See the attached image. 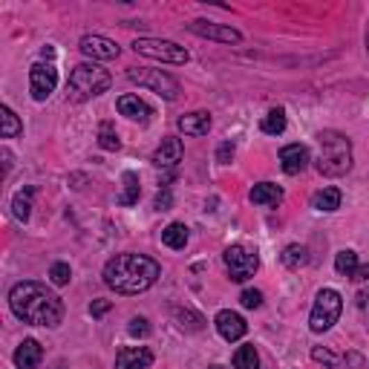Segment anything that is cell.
<instances>
[{
  "label": "cell",
  "instance_id": "8d00e7d4",
  "mask_svg": "<svg viewBox=\"0 0 369 369\" xmlns=\"http://www.w3.org/2000/svg\"><path fill=\"white\" fill-rule=\"evenodd\" d=\"M104 312H110V300H95V303L90 306V315H92V318H101Z\"/></svg>",
  "mask_w": 369,
  "mask_h": 369
},
{
  "label": "cell",
  "instance_id": "4fadbf2b",
  "mask_svg": "<svg viewBox=\"0 0 369 369\" xmlns=\"http://www.w3.org/2000/svg\"><path fill=\"white\" fill-rule=\"evenodd\" d=\"M309 162H312V156H309L306 145H286L280 150V167H283V173H288V177L303 173L309 167Z\"/></svg>",
  "mask_w": 369,
  "mask_h": 369
},
{
  "label": "cell",
  "instance_id": "4dcf8cb0",
  "mask_svg": "<svg viewBox=\"0 0 369 369\" xmlns=\"http://www.w3.org/2000/svg\"><path fill=\"white\" fill-rule=\"evenodd\" d=\"M312 361H318V363H323L329 369H338L341 366V358L335 352H329V349H323V346H315L312 349Z\"/></svg>",
  "mask_w": 369,
  "mask_h": 369
},
{
  "label": "cell",
  "instance_id": "8992f818",
  "mask_svg": "<svg viewBox=\"0 0 369 369\" xmlns=\"http://www.w3.org/2000/svg\"><path fill=\"white\" fill-rule=\"evenodd\" d=\"M133 52L153 58V61H162V64H188V58H190L185 47L173 41H162V38H136Z\"/></svg>",
  "mask_w": 369,
  "mask_h": 369
},
{
  "label": "cell",
  "instance_id": "7a4b0ae2",
  "mask_svg": "<svg viewBox=\"0 0 369 369\" xmlns=\"http://www.w3.org/2000/svg\"><path fill=\"white\" fill-rule=\"evenodd\" d=\"M162 268L145 254H115L104 265V283L115 295H142L159 280Z\"/></svg>",
  "mask_w": 369,
  "mask_h": 369
},
{
  "label": "cell",
  "instance_id": "277c9868",
  "mask_svg": "<svg viewBox=\"0 0 369 369\" xmlns=\"http://www.w3.org/2000/svg\"><path fill=\"white\" fill-rule=\"evenodd\" d=\"M113 84L110 72L101 69L99 64H79L69 72V81H67V92L72 101H90L95 95L107 92Z\"/></svg>",
  "mask_w": 369,
  "mask_h": 369
},
{
  "label": "cell",
  "instance_id": "5bb4252c",
  "mask_svg": "<svg viewBox=\"0 0 369 369\" xmlns=\"http://www.w3.org/2000/svg\"><path fill=\"white\" fill-rule=\"evenodd\" d=\"M153 363V352L147 346H124L115 355V369H147Z\"/></svg>",
  "mask_w": 369,
  "mask_h": 369
},
{
  "label": "cell",
  "instance_id": "5b68a950",
  "mask_svg": "<svg viewBox=\"0 0 369 369\" xmlns=\"http://www.w3.org/2000/svg\"><path fill=\"white\" fill-rule=\"evenodd\" d=\"M341 312H343V297L335 288H320L315 297V306H312V318H309V329L318 335L329 332V329L338 323Z\"/></svg>",
  "mask_w": 369,
  "mask_h": 369
},
{
  "label": "cell",
  "instance_id": "f546056e",
  "mask_svg": "<svg viewBox=\"0 0 369 369\" xmlns=\"http://www.w3.org/2000/svg\"><path fill=\"white\" fill-rule=\"evenodd\" d=\"M99 145L104 150H119L122 147V139H119V133H115L113 122H101V127H99Z\"/></svg>",
  "mask_w": 369,
  "mask_h": 369
},
{
  "label": "cell",
  "instance_id": "2e32d148",
  "mask_svg": "<svg viewBox=\"0 0 369 369\" xmlns=\"http://www.w3.org/2000/svg\"><path fill=\"white\" fill-rule=\"evenodd\" d=\"M283 197H286L283 188L274 185V182H260V185L251 188V193H248V199L254 202V205H263V208H277L283 202Z\"/></svg>",
  "mask_w": 369,
  "mask_h": 369
},
{
  "label": "cell",
  "instance_id": "7c38bea8",
  "mask_svg": "<svg viewBox=\"0 0 369 369\" xmlns=\"http://www.w3.org/2000/svg\"><path fill=\"white\" fill-rule=\"evenodd\" d=\"M213 326H217L220 338H222V341H228V343L240 341V338L248 332V323L243 320V315L231 312V309H222V312H220L217 318H213Z\"/></svg>",
  "mask_w": 369,
  "mask_h": 369
},
{
  "label": "cell",
  "instance_id": "4316f807",
  "mask_svg": "<svg viewBox=\"0 0 369 369\" xmlns=\"http://www.w3.org/2000/svg\"><path fill=\"white\" fill-rule=\"evenodd\" d=\"M260 130L265 136H280L286 130V110H271L268 115H263V122H260Z\"/></svg>",
  "mask_w": 369,
  "mask_h": 369
},
{
  "label": "cell",
  "instance_id": "52a82bcc",
  "mask_svg": "<svg viewBox=\"0 0 369 369\" xmlns=\"http://www.w3.org/2000/svg\"><path fill=\"white\" fill-rule=\"evenodd\" d=\"M127 79L133 84H139V87L153 90L156 95H162L165 101H177L179 99V81L173 79V75L162 72V69H142V67H136V69H127Z\"/></svg>",
  "mask_w": 369,
  "mask_h": 369
},
{
  "label": "cell",
  "instance_id": "9a60e30c",
  "mask_svg": "<svg viewBox=\"0 0 369 369\" xmlns=\"http://www.w3.org/2000/svg\"><path fill=\"white\" fill-rule=\"evenodd\" d=\"M182 139H177V136H167V139H162V145L156 147V153H153V165L159 167H173L182 162Z\"/></svg>",
  "mask_w": 369,
  "mask_h": 369
},
{
  "label": "cell",
  "instance_id": "1f68e13d",
  "mask_svg": "<svg viewBox=\"0 0 369 369\" xmlns=\"http://www.w3.org/2000/svg\"><path fill=\"white\" fill-rule=\"evenodd\" d=\"M69 277H72V268H69L67 263H55V265L49 268V280H52L55 286H67Z\"/></svg>",
  "mask_w": 369,
  "mask_h": 369
},
{
  "label": "cell",
  "instance_id": "d6986e66",
  "mask_svg": "<svg viewBox=\"0 0 369 369\" xmlns=\"http://www.w3.org/2000/svg\"><path fill=\"white\" fill-rule=\"evenodd\" d=\"M177 127H179L185 136H205V133L211 130V113H205V110L185 113L182 119L177 122Z\"/></svg>",
  "mask_w": 369,
  "mask_h": 369
},
{
  "label": "cell",
  "instance_id": "ba28073f",
  "mask_svg": "<svg viewBox=\"0 0 369 369\" xmlns=\"http://www.w3.org/2000/svg\"><path fill=\"white\" fill-rule=\"evenodd\" d=\"M225 268L234 283H245L260 268V257H257V251H251L245 245H231L225 248Z\"/></svg>",
  "mask_w": 369,
  "mask_h": 369
},
{
  "label": "cell",
  "instance_id": "f35d334b",
  "mask_svg": "<svg viewBox=\"0 0 369 369\" xmlns=\"http://www.w3.org/2000/svg\"><path fill=\"white\" fill-rule=\"evenodd\" d=\"M0 156H3V170L9 173V170H12V153H9V147L0 150Z\"/></svg>",
  "mask_w": 369,
  "mask_h": 369
},
{
  "label": "cell",
  "instance_id": "e575fe53",
  "mask_svg": "<svg viewBox=\"0 0 369 369\" xmlns=\"http://www.w3.org/2000/svg\"><path fill=\"white\" fill-rule=\"evenodd\" d=\"M231 159H234V145H231V142H222L220 150H217V162H220V165H228Z\"/></svg>",
  "mask_w": 369,
  "mask_h": 369
},
{
  "label": "cell",
  "instance_id": "6da1fadb",
  "mask_svg": "<svg viewBox=\"0 0 369 369\" xmlns=\"http://www.w3.org/2000/svg\"><path fill=\"white\" fill-rule=\"evenodd\" d=\"M9 306L15 318H21L29 326H58L64 320V303L61 297L49 291L44 283H35V280H24L12 286L9 291Z\"/></svg>",
  "mask_w": 369,
  "mask_h": 369
},
{
  "label": "cell",
  "instance_id": "ac0fdd59",
  "mask_svg": "<svg viewBox=\"0 0 369 369\" xmlns=\"http://www.w3.org/2000/svg\"><path fill=\"white\" fill-rule=\"evenodd\" d=\"M41 358H44V346L38 341H32V338H26L21 346L15 349V363L21 369H38Z\"/></svg>",
  "mask_w": 369,
  "mask_h": 369
},
{
  "label": "cell",
  "instance_id": "3957f363",
  "mask_svg": "<svg viewBox=\"0 0 369 369\" xmlns=\"http://www.w3.org/2000/svg\"><path fill=\"white\" fill-rule=\"evenodd\" d=\"M318 145H320L318 170L323 173V177L338 179V177H346V173L352 170V142H349L343 133L323 130L318 136Z\"/></svg>",
  "mask_w": 369,
  "mask_h": 369
},
{
  "label": "cell",
  "instance_id": "d590c367",
  "mask_svg": "<svg viewBox=\"0 0 369 369\" xmlns=\"http://www.w3.org/2000/svg\"><path fill=\"white\" fill-rule=\"evenodd\" d=\"M170 205H173L170 190H167V188H165V190H159V193H156V211H170Z\"/></svg>",
  "mask_w": 369,
  "mask_h": 369
},
{
  "label": "cell",
  "instance_id": "9c48e42d",
  "mask_svg": "<svg viewBox=\"0 0 369 369\" xmlns=\"http://www.w3.org/2000/svg\"><path fill=\"white\" fill-rule=\"evenodd\" d=\"M58 87V69L52 64H44V61H38L32 64L29 69V90H32V99L35 101H47L49 95L55 92Z\"/></svg>",
  "mask_w": 369,
  "mask_h": 369
},
{
  "label": "cell",
  "instance_id": "44dd1931",
  "mask_svg": "<svg viewBox=\"0 0 369 369\" xmlns=\"http://www.w3.org/2000/svg\"><path fill=\"white\" fill-rule=\"evenodd\" d=\"M162 243L173 251H179L188 245V225L185 222H170L165 231H162Z\"/></svg>",
  "mask_w": 369,
  "mask_h": 369
},
{
  "label": "cell",
  "instance_id": "ffe728a7",
  "mask_svg": "<svg viewBox=\"0 0 369 369\" xmlns=\"http://www.w3.org/2000/svg\"><path fill=\"white\" fill-rule=\"evenodd\" d=\"M312 208L315 211H323V213H332L341 208V190L338 188H323L312 197Z\"/></svg>",
  "mask_w": 369,
  "mask_h": 369
},
{
  "label": "cell",
  "instance_id": "b9f144b4",
  "mask_svg": "<svg viewBox=\"0 0 369 369\" xmlns=\"http://www.w3.org/2000/svg\"><path fill=\"white\" fill-rule=\"evenodd\" d=\"M366 52H369V29H366Z\"/></svg>",
  "mask_w": 369,
  "mask_h": 369
},
{
  "label": "cell",
  "instance_id": "7bdbcfd3",
  "mask_svg": "<svg viewBox=\"0 0 369 369\" xmlns=\"http://www.w3.org/2000/svg\"><path fill=\"white\" fill-rule=\"evenodd\" d=\"M211 369H222V366H211Z\"/></svg>",
  "mask_w": 369,
  "mask_h": 369
},
{
  "label": "cell",
  "instance_id": "e0dca14e",
  "mask_svg": "<svg viewBox=\"0 0 369 369\" xmlns=\"http://www.w3.org/2000/svg\"><path fill=\"white\" fill-rule=\"evenodd\" d=\"M115 107H119V113L127 115L130 122H139V124H147V122H150V115H153V110L139 99V95H122Z\"/></svg>",
  "mask_w": 369,
  "mask_h": 369
},
{
  "label": "cell",
  "instance_id": "f1b7e54d",
  "mask_svg": "<svg viewBox=\"0 0 369 369\" xmlns=\"http://www.w3.org/2000/svg\"><path fill=\"white\" fill-rule=\"evenodd\" d=\"M355 268H358V254H355V251H352V248L338 251V257H335V271H338V274L352 277Z\"/></svg>",
  "mask_w": 369,
  "mask_h": 369
},
{
  "label": "cell",
  "instance_id": "30bf717a",
  "mask_svg": "<svg viewBox=\"0 0 369 369\" xmlns=\"http://www.w3.org/2000/svg\"><path fill=\"white\" fill-rule=\"evenodd\" d=\"M79 49H81V55L92 58V61H113V58H119V52H122L119 44L104 35H84Z\"/></svg>",
  "mask_w": 369,
  "mask_h": 369
},
{
  "label": "cell",
  "instance_id": "60d3db41",
  "mask_svg": "<svg viewBox=\"0 0 369 369\" xmlns=\"http://www.w3.org/2000/svg\"><path fill=\"white\" fill-rule=\"evenodd\" d=\"M41 55H44V58H49V61H52V58H55V49H52V47H44V49H41Z\"/></svg>",
  "mask_w": 369,
  "mask_h": 369
},
{
  "label": "cell",
  "instance_id": "cb8c5ba5",
  "mask_svg": "<svg viewBox=\"0 0 369 369\" xmlns=\"http://www.w3.org/2000/svg\"><path fill=\"white\" fill-rule=\"evenodd\" d=\"M0 122H3V127H0V136L3 139H15V136H21L24 133V124H21V119L12 113V107H0Z\"/></svg>",
  "mask_w": 369,
  "mask_h": 369
},
{
  "label": "cell",
  "instance_id": "603a6c76",
  "mask_svg": "<svg viewBox=\"0 0 369 369\" xmlns=\"http://www.w3.org/2000/svg\"><path fill=\"white\" fill-rule=\"evenodd\" d=\"M122 182H124V193L119 197V205H136V202H139V197H142V185H139V177H136L133 170H124Z\"/></svg>",
  "mask_w": 369,
  "mask_h": 369
},
{
  "label": "cell",
  "instance_id": "ab89813d",
  "mask_svg": "<svg viewBox=\"0 0 369 369\" xmlns=\"http://www.w3.org/2000/svg\"><path fill=\"white\" fill-rule=\"evenodd\" d=\"M358 306H361V309H366V306H369V288L358 295Z\"/></svg>",
  "mask_w": 369,
  "mask_h": 369
},
{
  "label": "cell",
  "instance_id": "83f0119b",
  "mask_svg": "<svg viewBox=\"0 0 369 369\" xmlns=\"http://www.w3.org/2000/svg\"><path fill=\"white\" fill-rule=\"evenodd\" d=\"M234 369H260V355H257V349L251 343L240 346L234 352Z\"/></svg>",
  "mask_w": 369,
  "mask_h": 369
},
{
  "label": "cell",
  "instance_id": "8fae6325",
  "mask_svg": "<svg viewBox=\"0 0 369 369\" xmlns=\"http://www.w3.org/2000/svg\"><path fill=\"white\" fill-rule=\"evenodd\" d=\"M188 29L199 38H211V41H220V44H243V35L234 26H225V24H211V21H190Z\"/></svg>",
  "mask_w": 369,
  "mask_h": 369
},
{
  "label": "cell",
  "instance_id": "d6a6232c",
  "mask_svg": "<svg viewBox=\"0 0 369 369\" xmlns=\"http://www.w3.org/2000/svg\"><path fill=\"white\" fill-rule=\"evenodd\" d=\"M240 303H243L245 309H260V306H263V291H257V288H245V291H243V297H240Z\"/></svg>",
  "mask_w": 369,
  "mask_h": 369
},
{
  "label": "cell",
  "instance_id": "7402d4cb",
  "mask_svg": "<svg viewBox=\"0 0 369 369\" xmlns=\"http://www.w3.org/2000/svg\"><path fill=\"white\" fill-rule=\"evenodd\" d=\"M32 197H35V188H32V185L15 193V199H12V213H15V220H21V222L29 220V213H32Z\"/></svg>",
  "mask_w": 369,
  "mask_h": 369
},
{
  "label": "cell",
  "instance_id": "74e56055",
  "mask_svg": "<svg viewBox=\"0 0 369 369\" xmlns=\"http://www.w3.org/2000/svg\"><path fill=\"white\" fill-rule=\"evenodd\" d=\"M352 280H369V263H366V265H358V268H355Z\"/></svg>",
  "mask_w": 369,
  "mask_h": 369
},
{
  "label": "cell",
  "instance_id": "836d02e7",
  "mask_svg": "<svg viewBox=\"0 0 369 369\" xmlns=\"http://www.w3.org/2000/svg\"><path fill=\"white\" fill-rule=\"evenodd\" d=\"M130 335L133 338H147L150 335V323L145 318H133L130 320Z\"/></svg>",
  "mask_w": 369,
  "mask_h": 369
},
{
  "label": "cell",
  "instance_id": "d4e9b609",
  "mask_svg": "<svg viewBox=\"0 0 369 369\" xmlns=\"http://www.w3.org/2000/svg\"><path fill=\"white\" fill-rule=\"evenodd\" d=\"M309 263V248L306 245H286V251H283V265L286 268H291V271H297V268H303Z\"/></svg>",
  "mask_w": 369,
  "mask_h": 369
},
{
  "label": "cell",
  "instance_id": "484cf974",
  "mask_svg": "<svg viewBox=\"0 0 369 369\" xmlns=\"http://www.w3.org/2000/svg\"><path fill=\"white\" fill-rule=\"evenodd\" d=\"M173 315H177V323L185 332H199V329H205V318L199 312H193V309H177Z\"/></svg>",
  "mask_w": 369,
  "mask_h": 369
}]
</instances>
